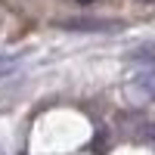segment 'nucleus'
I'll return each instance as SVG.
<instances>
[{
	"label": "nucleus",
	"mask_w": 155,
	"mask_h": 155,
	"mask_svg": "<svg viewBox=\"0 0 155 155\" xmlns=\"http://www.w3.org/2000/svg\"><path fill=\"white\" fill-rule=\"evenodd\" d=\"M130 90L146 99V102H155V65L152 68H140L134 78H130Z\"/></svg>",
	"instance_id": "nucleus-1"
},
{
	"label": "nucleus",
	"mask_w": 155,
	"mask_h": 155,
	"mask_svg": "<svg viewBox=\"0 0 155 155\" xmlns=\"http://www.w3.org/2000/svg\"><path fill=\"white\" fill-rule=\"evenodd\" d=\"M62 28H68V31H115L118 22H112V19H68V22H62Z\"/></svg>",
	"instance_id": "nucleus-2"
},
{
	"label": "nucleus",
	"mask_w": 155,
	"mask_h": 155,
	"mask_svg": "<svg viewBox=\"0 0 155 155\" xmlns=\"http://www.w3.org/2000/svg\"><path fill=\"white\" fill-rule=\"evenodd\" d=\"M127 62H146L143 68H152V62H155V50H152V47H140V50H134V53L127 56Z\"/></svg>",
	"instance_id": "nucleus-3"
},
{
	"label": "nucleus",
	"mask_w": 155,
	"mask_h": 155,
	"mask_svg": "<svg viewBox=\"0 0 155 155\" xmlns=\"http://www.w3.org/2000/svg\"><path fill=\"white\" fill-rule=\"evenodd\" d=\"M19 65V56H9V53H0V78L9 74V71H16Z\"/></svg>",
	"instance_id": "nucleus-4"
}]
</instances>
